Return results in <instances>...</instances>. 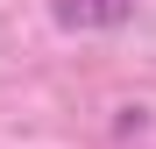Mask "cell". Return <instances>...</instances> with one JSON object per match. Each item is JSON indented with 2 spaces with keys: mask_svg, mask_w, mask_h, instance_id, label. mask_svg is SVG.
<instances>
[{
  "mask_svg": "<svg viewBox=\"0 0 156 149\" xmlns=\"http://www.w3.org/2000/svg\"><path fill=\"white\" fill-rule=\"evenodd\" d=\"M50 14L64 29H121L135 14V0H50Z\"/></svg>",
  "mask_w": 156,
  "mask_h": 149,
  "instance_id": "6da1fadb",
  "label": "cell"
}]
</instances>
